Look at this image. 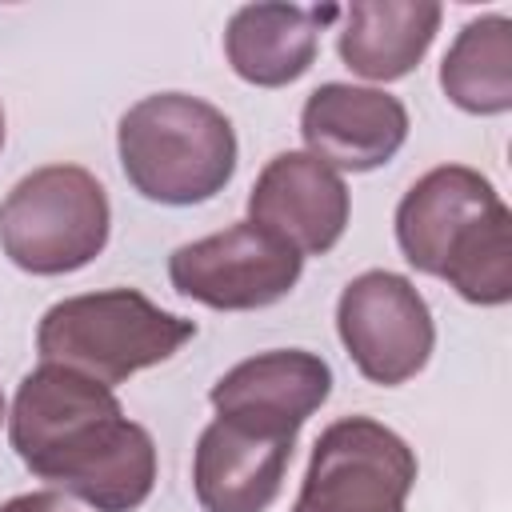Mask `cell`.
Returning a JSON list of instances; mask_svg holds the SVG:
<instances>
[{
  "label": "cell",
  "mask_w": 512,
  "mask_h": 512,
  "mask_svg": "<svg viewBox=\"0 0 512 512\" xmlns=\"http://www.w3.org/2000/svg\"><path fill=\"white\" fill-rule=\"evenodd\" d=\"M20 464L96 512H136L156 488L152 432L124 416L116 392L60 364L32 368L8 412Z\"/></svg>",
  "instance_id": "6da1fadb"
},
{
  "label": "cell",
  "mask_w": 512,
  "mask_h": 512,
  "mask_svg": "<svg viewBox=\"0 0 512 512\" xmlns=\"http://www.w3.org/2000/svg\"><path fill=\"white\" fill-rule=\"evenodd\" d=\"M396 244L416 272L444 280L468 304L512 300V212L468 164H440L400 196Z\"/></svg>",
  "instance_id": "7a4b0ae2"
},
{
  "label": "cell",
  "mask_w": 512,
  "mask_h": 512,
  "mask_svg": "<svg viewBox=\"0 0 512 512\" xmlns=\"http://www.w3.org/2000/svg\"><path fill=\"white\" fill-rule=\"evenodd\" d=\"M124 180L152 204L192 208L236 176L240 144L232 120L192 92H152L116 124Z\"/></svg>",
  "instance_id": "3957f363"
},
{
  "label": "cell",
  "mask_w": 512,
  "mask_h": 512,
  "mask_svg": "<svg viewBox=\"0 0 512 512\" xmlns=\"http://www.w3.org/2000/svg\"><path fill=\"white\" fill-rule=\"evenodd\" d=\"M196 336V320L164 312L136 288H104L56 300L36 324L40 364H60L100 384L172 360Z\"/></svg>",
  "instance_id": "277c9868"
},
{
  "label": "cell",
  "mask_w": 512,
  "mask_h": 512,
  "mask_svg": "<svg viewBox=\"0 0 512 512\" xmlns=\"http://www.w3.org/2000/svg\"><path fill=\"white\" fill-rule=\"evenodd\" d=\"M108 232V192L80 164H44L0 200V248L32 276L80 272L104 252Z\"/></svg>",
  "instance_id": "5b68a950"
},
{
  "label": "cell",
  "mask_w": 512,
  "mask_h": 512,
  "mask_svg": "<svg viewBox=\"0 0 512 512\" xmlns=\"http://www.w3.org/2000/svg\"><path fill=\"white\" fill-rule=\"evenodd\" d=\"M416 452L372 416L332 420L316 444L292 512H408Z\"/></svg>",
  "instance_id": "8992f818"
},
{
  "label": "cell",
  "mask_w": 512,
  "mask_h": 512,
  "mask_svg": "<svg viewBox=\"0 0 512 512\" xmlns=\"http://www.w3.org/2000/svg\"><path fill=\"white\" fill-rule=\"evenodd\" d=\"M336 332L356 372L380 388L408 384L436 348L432 308L420 288L388 268L352 276L336 300Z\"/></svg>",
  "instance_id": "52a82bcc"
},
{
  "label": "cell",
  "mask_w": 512,
  "mask_h": 512,
  "mask_svg": "<svg viewBox=\"0 0 512 512\" xmlns=\"http://www.w3.org/2000/svg\"><path fill=\"white\" fill-rule=\"evenodd\" d=\"M300 272L304 256L252 220H236L168 256L172 288L212 312L268 308L300 284Z\"/></svg>",
  "instance_id": "ba28073f"
},
{
  "label": "cell",
  "mask_w": 512,
  "mask_h": 512,
  "mask_svg": "<svg viewBox=\"0 0 512 512\" xmlns=\"http://www.w3.org/2000/svg\"><path fill=\"white\" fill-rule=\"evenodd\" d=\"M296 436L252 416H216L192 452V492L204 512H268L284 488Z\"/></svg>",
  "instance_id": "9c48e42d"
},
{
  "label": "cell",
  "mask_w": 512,
  "mask_h": 512,
  "mask_svg": "<svg viewBox=\"0 0 512 512\" xmlns=\"http://www.w3.org/2000/svg\"><path fill=\"white\" fill-rule=\"evenodd\" d=\"M348 216L352 196L344 176L312 152L272 156L248 192V220L296 248L300 256L332 252L348 228Z\"/></svg>",
  "instance_id": "30bf717a"
},
{
  "label": "cell",
  "mask_w": 512,
  "mask_h": 512,
  "mask_svg": "<svg viewBox=\"0 0 512 512\" xmlns=\"http://www.w3.org/2000/svg\"><path fill=\"white\" fill-rule=\"evenodd\" d=\"M300 136L336 172L384 168L408 140V108L384 88L328 80L300 108Z\"/></svg>",
  "instance_id": "8fae6325"
},
{
  "label": "cell",
  "mask_w": 512,
  "mask_h": 512,
  "mask_svg": "<svg viewBox=\"0 0 512 512\" xmlns=\"http://www.w3.org/2000/svg\"><path fill=\"white\" fill-rule=\"evenodd\" d=\"M332 396V368L308 348H272L228 368L208 400L216 416H252L300 432L312 412Z\"/></svg>",
  "instance_id": "7c38bea8"
},
{
  "label": "cell",
  "mask_w": 512,
  "mask_h": 512,
  "mask_svg": "<svg viewBox=\"0 0 512 512\" xmlns=\"http://www.w3.org/2000/svg\"><path fill=\"white\" fill-rule=\"evenodd\" d=\"M336 16V4H244L224 28L228 68L252 88H288L316 64L320 28H328Z\"/></svg>",
  "instance_id": "4fadbf2b"
},
{
  "label": "cell",
  "mask_w": 512,
  "mask_h": 512,
  "mask_svg": "<svg viewBox=\"0 0 512 512\" xmlns=\"http://www.w3.org/2000/svg\"><path fill=\"white\" fill-rule=\"evenodd\" d=\"M340 16V60L364 80L392 84L416 72V64L428 56L444 8L436 0H356L340 8Z\"/></svg>",
  "instance_id": "5bb4252c"
},
{
  "label": "cell",
  "mask_w": 512,
  "mask_h": 512,
  "mask_svg": "<svg viewBox=\"0 0 512 512\" xmlns=\"http://www.w3.org/2000/svg\"><path fill=\"white\" fill-rule=\"evenodd\" d=\"M444 96L468 116H504L512 108V20L488 12L468 20L440 60Z\"/></svg>",
  "instance_id": "9a60e30c"
},
{
  "label": "cell",
  "mask_w": 512,
  "mask_h": 512,
  "mask_svg": "<svg viewBox=\"0 0 512 512\" xmlns=\"http://www.w3.org/2000/svg\"><path fill=\"white\" fill-rule=\"evenodd\" d=\"M0 512H76L60 492H20L0 504Z\"/></svg>",
  "instance_id": "2e32d148"
},
{
  "label": "cell",
  "mask_w": 512,
  "mask_h": 512,
  "mask_svg": "<svg viewBox=\"0 0 512 512\" xmlns=\"http://www.w3.org/2000/svg\"><path fill=\"white\" fill-rule=\"evenodd\" d=\"M8 420V404H4V392H0V424Z\"/></svg>",
  "instance_id": "e0dca14e"
},
{
  "label": "cell",
  "mask_w": 512,
  "mask_h": 512,
  "mask_svg": "<svg viewBox=\"0 0 512 512\" xmlns=\"http://www.w3.org/2000/svg\"><path fill=\"white\" fill-rule=\"evenodd\" d=\"M0 148H4V108H0Z\"/></svg>",
  "instance_id": "ac0fdd59"
}]
</instances>
